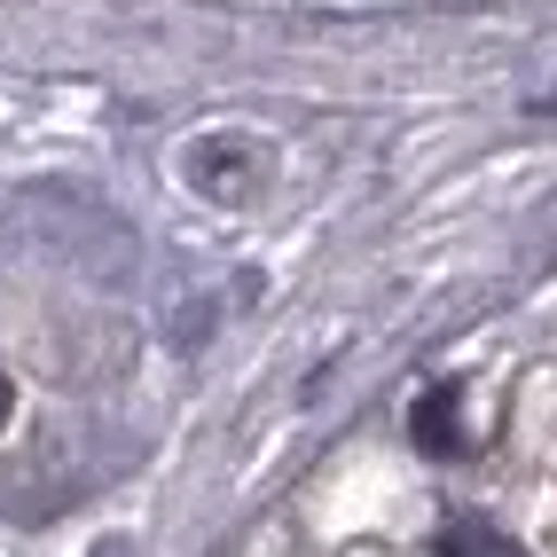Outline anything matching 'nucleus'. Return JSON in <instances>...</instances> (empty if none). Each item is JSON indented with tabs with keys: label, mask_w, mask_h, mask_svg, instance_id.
<instances>
[{
	"label": "nucleus",
	"mask_w": 557,
	"mask_h": 557,
	"mask_svg": "<svg viewBox=\"0 0 557 557\" xmlns=\"http://www.w3.org/2000/svg\"><path fill=\"white\" fill-rule=\"evenodd\" d=\"M0 424H9V377H0Z\"/></svg>",
	"instance_id": "obj_3"
},
{
	"label": "nucleus",
	"mask_w": 557,
	"mask_h": 557,
	"mask_svg": "<svg viewBox=\"0 0 557 557\" xmlns=\"http://www.w3.org/2000/svg\"><path fill=\"white\" fill-rule=\"evenodd\" d=\"M417 440H424L432 456H456V448H463V417H456V393H448V385L417 400Z\"/></svg>",
	"instance_id": "obj_2"
},
{
	"label": "nucleus",
	"mask_w": 557,
	"mask_h": 557,
	"mask_svg": "<svg viewBox=\"0 0 557 557\" xmlns=\"http://www.w3.org/2000/svg\"><path fill=\"white\" fill-rule=\"evenodd\" d=\"M440 557H527L503 527H487V518H448L440 527Z\"/></svg>",
	"instance_id": "obj_1"
}]
</instances>
